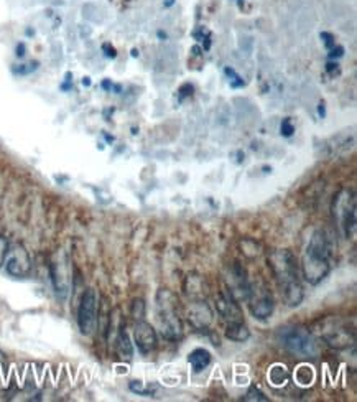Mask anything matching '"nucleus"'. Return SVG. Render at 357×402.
<instances>
[{"label": "nucleus", "instance_id": "obj_1", "mask_svg": "<svg viewBox=\"0 0 357 402\" xmlns=\"http://www.w3.org/2000/svg\"><path fill=\"white\" fill-rule=\"evenodd\" d=\"M324 229L315 231L303 253L302 272L303 277L311 286H318L331 272V262L334 257V239Z\"/></svg>", "mask_w": 357, "mask_h": 402}, {"label": "nucleus", "instance_id": "obj_2", "mask_svg": "<svg viewBox=\"0 0 357 402\" xmlns=\"http://www.w3.org/2000/svg\"><path fill=\"white\" fill-rule=\"evenodd\" d=\"M269 266L274 272L287 305L298 307L303 300V286L295 254L290 249L272 251L269 254Z\"/></svg>", "mask_w": 357, "mask_h": 402}, {"label": "nucleus", "instance_id": "obj_3", "mask_svg": "<svg viewBox=\"0 0 357 402\" xmlns=\"http://www.w3.org/2000/svg\"><path fill=\"white\" fill-rule=\"evenodd\" d=\"M178 300L170 290L161 289L157 294V322L166 340H178L183 335V323L176 312Z\"/></svg>", "mask_w": 357, "mask_h": 402}, {"label": "nucleus", "instance_id": "obj_4", "mask_svg": "<svg viewBox=\"0 0 357 402\" xmlns=\"http://www.w3.org/2000/svg\"><path fill=\"white\" fill-rule=\"evenodd\" d=\"M354 190H341L332 201V216L344 238L352 239L357 229V206Z\"/></svg>", "mask_w": 357, "mask_h": 402}, {"label": "nucleus", "instance_id": "obj_5", "mask_svg": "<svg viewBox=\"0 0 357 402\" xmlns=\"http://www.w3.org/2000/svg\"><path fill=\"white\" fill-rule=\"evenodd\" d=\"M278 338L282 347L291 355L300 358H316L318 355V343L310 331L302 327L280 328Z\"/></svg>", "mask_w": 357, "mask_h": 402}, {"label": "nucleus", "instance_id": "obj_6", "mask_svg": "<svg viewBox=\"0 0 357 402\" xmlns=\"http://www.w3.org/2000/svg\"><path fill=\"white\" fill-rule=\"evenodd\" d=\"M50 277L56 295L62 300H66L71 290V262L66 251L60 249L53 254L50 262Z\"/></svg>", "mask_w": 357, "mask_h": 402}, {"label": "nucleus", "instance_id": "obj_7", "mask_svg": "<svg viewBox=\"0 0 357 402\" xmlns=\"http://www.w3.org/2000/svg\"><path fill=\"white\" fill-rule=\"evenodd\" d=\"M97 294L94 289L84 290L78 308V327L83 335H92L97 327Z\"/></svg>", "mask_w": 357, "mask_h": 402}, {"label": "nucleus", "instance_id": "obj_8", "mask_svg": "<svg viewBox=\"0 0 357 402\" xmlns=\"http://www.w3.org/2000/svg\"><path fill=\"white\" fill-rule=\"evenodd\" d=\"M247 302H249V308L252 312V315L259 320H267L274 314L275 302L274 297L265 287H259L250 284L249 295H247Z\"/></svg>", "mask_w": 357, "mask_h": 402}, {"label": "nucleus", "instance_id": "obj_9", "mask_svg": "<svg viewBox=\"0 0 357 402\" xmlns=\"http://www.w3.org/2000/svg\"><path fill=\"white\" fill-rule=\"evenodd\" d=\"M321 336L332 348H347L354 343V331L339 320H330L321 328Z\"/></svg>", "mask_w": 357, "mask_h": 402}, {"label": "nucleus", "instance_id": "obj_10", "mask_svg": "<svg viewBox=\"0 0 357 402\" xmlns=\"http://www.w3.org/2000/svg\"><path fill=\"white\" fill-rule=\"evenodd\" d=\"M5 269L12 277H27L31 271V259L28 251L22 244L10 247L5 257Z\"/></svg>", "mask_w": 357, "mask_h": 402}, {"label": "nucleus", "instance_id": "obj_11", "mask_svg": "<svg viewBox=\"0 0 357 402\" xmlns=\"http://www.w3.org/2000/svg\"><path fill=\"white\" fill-rule=\"evenodd\" d=\"M133 338H135V344L142 355H148V353H152L157 348V331L153 330L152 325L144 322V320H140L135 325Z\"/></svg>", "mask_w": 357, "mask_h": 402}, {"label": "nucleus", "instance_id": "obj_12", "mask_svg": "<svg viewBox=\"0 0 357 402\" xmlns=\"http://www.w3.org/2000/svg\"><path fill=\"white\" fill-rule=\"evenodd\" d=\"M188 320L196 330H206L213 322V312L204 300H194L188 308Z\"/></svg>", "mask_w": 357, "mask_h": 402}, {"label": "nucleus", "instance_id": "obj_13", "mask_svg": "<svg viewBox=\"0 0 357 402\" xmlns=\"http://www.w3.org/2000/svg\"><path fill=\"white\" fill-rule=\"evenodd\" d=\"M216 308L217 314L226 320L227 323H235V322H242V310L239 307V303L235 302V299L229 294H222L219 295L216 299Z\"/></svg>", "mask_w": 357, "mask_h": 402}, {"label": "nucleus", "instance_id": "obj_14", "mask_svg": "<svg viewBox=\"0 0 357 402\" xmlns=\"http://www.w3.org/2000/svg\"><path fill=\"white\" fill-rule=\"evenodd\" d=\"M354 144H356L354 132L346 131V132L338 134V136L331 137V139L324 144V150H326L328 155L339 157L343 155V153H347L349 150L354 149Z\"/></svg>", "mask_w": 357, "mask_h": 402}, {"label": "nucleus", "instance_id": "obj_15", "mask_svg": "<svg viewBox=\"0 0 357 402\" xmlns=\"http://www.w3.org/2000/svg\"><path fill=\"white\" fill-rule=\"evenodd\" d=\"M229 287H230V295L234 299H244L247 300V295H249L250 290V282L247 279L246 271L242 269L239 264H234L233 271H230V280H229Z\"/></svg>", "mask_w": 357, "mask_h": 402}, {"label": "nucleus", "instance_id": "obj_16", "mask_svg": "<svg viewBox=\"0 0 357 402\" xmlns=\"http://www.w3.org/2000/svg\"><path fill=\"white\" fill-rule=\"evenodd\" d=\"M188 361L189 364H191L194 373H201L211 364V353L208 350H204V348H196V350L191 351Z\"/></svg>", "mask_w": 357, "mask_h": 402}, {"label": "nucleus", "instance_id": "obj_17", "mask_svg": "<svg viewBox=\"0 0 357 402\" xmlns=\"http://www.w3.org/2000/svg\"><path fill=\"white\" fill-rule=\"evenodd\" d=\"M116 351H117V355H119L120 360H125V361H131L132 360V356H133V347H132L131 338H129L127 331H125V330H120L119 335H117Z\"/></svg>", "mask_w": 357, "mask_h": 402}, {"label": "nucleus", "instance_id": "obj_18", "mask_svg": "<svg viewBox=\"0 0 357 402\" xmlns=\"http://www.w3.org/2000/svg\"><path fill=\"white\" fill-rule=\"evenodd\" d=\"M226 336L233 341H247L250 338V331L244 322H235L227 325Z\"/></svg>", "mask_w": 357, "mask_h": 402}, {"label": "nucleus", "instance_id": "obj_19", "mask_svg": "<svg viewBox=\"0 0 357 402\" xmlns=\"http://www.w3.org/2000/svg\"><path fill=\"white\" fill-rule=\"evenodd\" d=\"M269 379L272 381V384L275 386H282L285 384L288 381V373H287V368L285 366H274L270 369L269 373Z\"/></svg>", "mask_w": 357, "mask_h": 402}, {"label": "nucleus", "instance_id": "obj_20", "mask_svg": "<svg viewBox=\"0 0 357 402\" xmlns=\"http://www.w3.org/2000/svg\"><path fill=\"white\" fill-rule=\"evenodd\" d=\"M244 401H261V402H267L269 401V397L263 394L259 388H250L249 392H247V396L244 397Z\"/></svg>", "mask_w": 357, "mask_h": 402}, {"label": "nucleus", "instance_id": "obj_21", "mask_svg": "<svg viewBox=\"0 0 357 402\" xmlns=\"http://www.w3.org/2000/svg\"><path fill=\"white\" fill-rule=\"evenodd\" d=\"M9 249H10L9 239H7L5 236H0V267L5 264V257L7 254H9Z\"/></svg>", "mask_w": 357, "mask_h": 402}, {"label": "nucleus", "instance_id": "obj_22", "mask_svg": "<svg viewBox=\"0 0 357 402\" xmlns=\"http://www.w3.org/2000/svg\"><path fill=\"white\" fill-rule=\"evenodd\" d=\"M132 315H133V318H137V320L144 318V315H145V303H144V300H135V302H133V305H132Z\"/></svg>", "mask_w": 357, "mask_h": 402}, {"label": "nucleus", "instance_id": "obj_23", "mask_svg": "<svg viewBox=\"0 0 357 402\" xmlns=\"http://www.w3.org/2000/svg\"><path fill=\"white\" fill-rule=\"evenodd\" d=\"M280 132H282L283 137H291L295 132V125L291 124L290 117H287V119H283L282 123V127H280Z\"/></svg>", "mask_w": 357, "mask_h": 402}, {"label": "nucleus", "instance_id": "obj_24", "mask_svg": "<svg viewBox=\"0 0 357 402\" xmlns=\"http://www.w3.org/2000/svg\"><path fill=\"white\" fill-rule=\"evenodd\" d=\"M36 68H38V63L36 62L30 64H20L18 68H14V73H17V75H28V73L35 71Z\"/></svg>", "mask_w": 357, "mask_h": 402}, {"label": "nucleus", "instance_id": "obj_25", "mask_svg": "<svg viewBox=\"0 0 357 402\" xmlns=\"http://www.w3.org/2000/svg\"><path fill=\"white\" fill-rule=\"evenodd\" d=\"M131 391H133L135 394H150L148 389H145L144 384L139 383V381H132V383H131Z\"/></svg>", "mask_w": 357, "mask_h": 402}, {"label": "nucleus", "instance_id": "obj_26", "mask_svg": "<svg viewBox=\"0 0 357 402\" xmlns=\"http://www.w3.org/2000/svg\"><path fill=\"white\" fill-rule=\"evenodd\" d=\"M321 38H323L324 45H326V48H332V47H336L334 36H332L331 34H328V32H324V34H321Z\"/></svg>", "mask_w": 357, "mask_h": 402}, {"label": "nucleus", "instance_id": "obj_27", "mask_svg": "<svg viewBox=\"0 0 357 402\" xmlns=\"http://www.w3.org/2000/svg\"><path fill=\"white\" fill-rule=\"evenodd\" d=\"M344 55V48L343 47H332V50L330 53V58L334 60V58H341V56Z\"/></svg>", "mask_w": 357, "mask_h": 402}, {"label": "nucleus", "instance_id": "obj_28", "mask_svg": "<svg viewBox=\"0 0 357 402\" xmlns=\"http://www.w3.org/2000/svg\"><path fill=\"white\" fill-rule=\"evenodd\" d=\"M103 50L105 51V56H107V58H116V50H114L109 43L103 45Z\"/></svg>", "mask_w": 357, "mask_h": 402}, {"label": "nucleus", "instance_id": "obj_29", "mask_svg": "<svg viewBox=\"0 0 357 402\" xmlns=\"http://www.w3.org/2000/svg\"><path fill=\"white\" fill-rule=\"evenodd\" d=\"M23 55H25V45L18 43L17 45V56H20V58H22Z\"/></svg>", "mask_w": 357, "mask_h": 402}, {"label": "nucleus", "instance_id": "obj_30", "mask_svg": "<svg viewBox=\"0 0 357 402\" xmlns=\"http://www.w3.org/2000/svg\"><path fill=\"white\" fill-rule=\"evenodd\" d=\"M336 68H338V64H336V63H328V64H326V70L330 71V73H331V71H334Z\"/></svg>", "mask_w": 357, "mask_h": 402}, {"label": "nucleus", "instance_id": "obj_31", "mask_svg": "<svg viewBox=\"0 0 357 402\" xmlns=\"http://www.w3.org/2000/svg\"><path fill=\"white\" fill-rule=\"evenodd\" d=\"M318 112H319V116L324 117V103H319V109H318Z\"/></svg>", "mask_w": 357, "mask_h": 402}, {"label": "nucleus", "instance_id": "obj_32", "mask_svg": "<svg viewBox=\"0 0 357 402\" xmlns=\"http://www.w3.org/2000/svg\"><path fill=\"white\" fill-rule=\"evenodd\" d=\"M103 88H104V89H111V88H112L111 81H104V83H103Z\"/></svg>", "mask_w": 357, "mask_h": 402}, {"label": "nucleus", "instance_id": "obj_33", "mask_svg": "<svg viewBox=\"0 0 357 402\" xmlns=\"http://www.w3.org/2000/svg\"><path fill=\"white\" fill-rule=\"evenodd\" d=\"M84 84H86V86H89V84H91V81H89V78H84Z\"/></svg>", "mask_w": 357, "mask_h": 402}]
</instances>
